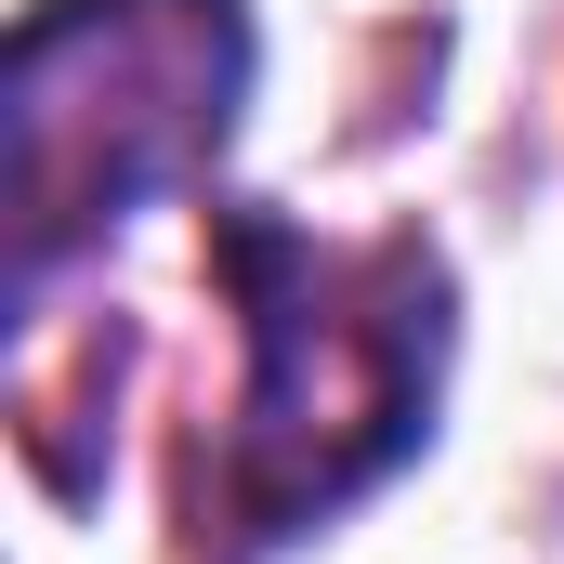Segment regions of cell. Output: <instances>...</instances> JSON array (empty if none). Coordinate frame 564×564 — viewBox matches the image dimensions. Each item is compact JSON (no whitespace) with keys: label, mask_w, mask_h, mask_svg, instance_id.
<instances>
[{"label":"cell","mask_w":564,"mask_h":564,"mask_svg":"<svg viewBox=\"0 0 564 564\" xmlns=\"http://www.w3.org/2000/svg\"><path fill=\"white\" fill-rule=\"evenodd\" d=\"M250 0H26L0 53V210H13V328L93 263L132 210L184 197L250 106Z\"/></svg>","instance_id":"obj_2"},{"label":"cell","mask_w":564,"mask_h":564,"mask_svg":"<svg viewBox=\"0 0 564 564\" xmlns=\"http://www.w3.org/2000/svg\"><path fill=\"white\" fill-rule=\"evenodd\" d=\"M210 276L250 341L237 433H224V525H237V552H302L433 446L459 276L408 224L315 237L263 197L210 210Z\"/></svg>","instance_id":"obj_1"}]
</instances>
